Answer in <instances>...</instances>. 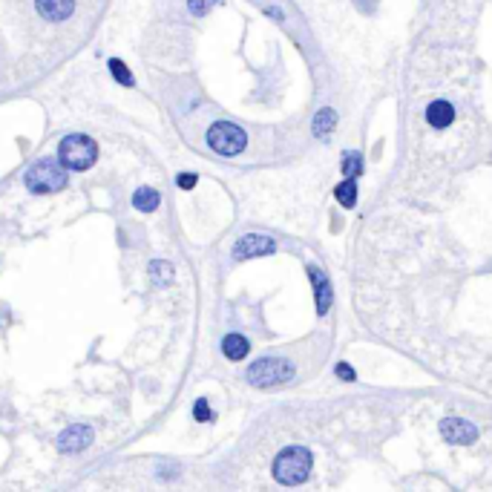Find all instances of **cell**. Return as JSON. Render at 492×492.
Segmentation results:
<instances>
[{"instance_id": "obj_1", "label": "cell", "mask_w": 492, "mask_h": 492, "mask_svg": "<svg viewBox=\"0 0 492 492\" xmlns=\"http://www.w3.org/2000/svg\"><path fill=\"white\" fill-rule=\"evenodd\" d=\"M311 472V452L305 446H288L273 461V478L286 486H297Z\"/></svg>"}, {"instance_id": "obj_2", "label": "cell", "mask_w": 492, "mask_h": 492, "mask_svg": "<svg viewBox=\"0 0 492 492\" xmlns=\"http://www.w3.org/2000/svg\"><path fill=\"white\" fill-rule=\"evenodd\" d=\"M95 159H98V145L81 132L66 135L58 147V162L66 170H90L95 164Z\"/></svg>"}, {"instance_id": "obj_3", "label": "cell", "mask_w": 492, "mask_h": 492, "mask_svg": "<svg viewBox=\"0 0 492 492\" xmlns=\"http://www.w3.org/2000/svg\"><path fill=\"white\" fill-rule=\"evenodd\" d=\"M23 182L32 193H58L66 187V167L55 159H43L26 170Z\"/></svg>"}, {"instance_id": "obj_4", "label": "cell", "mask_w": 492, "mask_h": 492, "mask_svg": "<svg viewBox=\"0 0 492 492\" xmlns=\"http://www.w3.org/2000/svg\"><path fill=\"white\" fill-rule=\"evenodd\" d=\"M248 145V135L239 124L231 121H216L214 127L207 130V147L214 150L216 156H239Z\"/></svg>"}, {"instance_id": "obj_5", "label": "cell", "mask_w": 492, "mask_h": 492, "mask_svg": "<svg viewBox=\"0 0 492 492\" xmlns=\"http://www.w3.org/2000/svg\"><path fill=\"white\" fill-rule=\"evenodd\" d=\"M294 377V366L283 357H262L248 369V380L259 389L268 386H279V383H288Z\"/></svg>"}, {"instance_id": "obj_6", "label": "cell", "mask_w": 492, "mask_h": 492, "mask_svg": "<svg viewBox=\"0 0 492 492\" xmlns=\"http://www.w3.org/2000/svg\"><path fill=\"white\" fill-rule=\"evenodd\" d=\"M276 251V242L271 236H259V234H248L234 245V259H253V256H268Z\"/></svg>"}, {"instance_id": "obj_7", "label": "cell", "mask_w": 492, "mask_h": 492, "mask_svg": "<svg viewBox=\"0 0 492 492\" xmlns=\"http://www.w3.org/2000/svg\"><path fill=\"white\" fill-rule=\"evenodd\" d=\"M90 444H93V426H87V424H73L58 438L61 452H84Z\"/></svg>"}, {"instance_id": "obj_8", "label": "cell", "mask_w": 492, "mask_h": 492, "mask_svg": "<svg viewBox=\"0 0 492 492\" xmlns=\"http://www.w3.org/2000/svg\"><path fill=\"white\" fill-rule=\"evenodd\" d=\"M441 432H444V438H446L449 444H455V446H466V444H472L475 435H478L469 420H461V417L444 420V424H441Z\"/></svg>"}, {"instance_id": "obj_9", "label": "cell", "mask_w": 492, "mask_h": 492, "mask_svg": "<svg viewBox=\"0 0 492 492\" xmlns=\"http://www.w3.org/2000/svg\"><path fill=\"white\" fill-rule=\"evenodd\" d=\"M35 9H38L41 18H46L52 23H61V21H66L69 15H73L75 0H35Z\"/></svg>"}, {"instance_id": "obj_10", "label": "cell", "mask_w": 492, "mask_h": 492, "mask_svg": "<svg viewBox=\"0 0 492 492\" xmlns=\"http://www.w3.org/2000/svg\"><path fill=\"white\" fill-rule=\"evenodd\" d=\"M452 118H455V110H452V104H449V101H432V104L426 107V121H429L435 130L449 127V124H452Z\"/></svg>"}, {"instance_id": "obj_11", "label": "cell", "mask_w": 492, "mask_h": 492, "mask_svg": "<svg viewBox=\"0 0 492 492\" xmlns=\"http://www.w3.org/2000/svg\"><path fill=\"white\" fill-rule=\"evenodd\" d=\"M308 276H311L314 291H317V311L325 314L328 305H331V288H328V279H325V273L317 271V268H308Z\"/></svg>"}, {"instance_id": "obj_12", "label": "cell", "mask_w": 492, "mask_h": 492, "mask_svg": "<svg viewBox=\"0 0 492 492\" xmlns=\"http://www.w3.org/2000/svg\"><path fill=\"white\" fill-rule=\"evenodd\" d=\"M222 351H225L228 360H242L248 351H251V345H248V340H245L242 334H228V337L222 340Z\"/></svg>"}, {"instance_id": "obj_13", "label": "cell", "mask_w": 492, "mask_h": 492, "mask_svg": "<svg viewBox=\"0 0 492 492\" xmlns=\"http://www.w3.org/2000/svg\"><path fill=\"white\" fill-rule=\"evenodd\" d=\"M159 201H162V196L153 187H138L135 196H132V204L142 210V214H153V210L159 207Z\"/></svg>"}, {"instance_id": "obj_14", "label": "cell", "mask_w": 492, "mask_h": 492, "mask_svg": "<svg viewBox=\"0 0 492 492\" xmlns=\"http://www.w3.org/2000/svg\"><path fill=\"white\" fill-rule=\"evenodd\" d=\"M150 279H153L156 286H170L173 283V268H170V262H162V259L150 262Z\"/></svg>"}, {"instance_id": "obj_15", "label": "cell", "mask_w": 492, "mask_h": 492, "mask_svg": "<svg viewBox=\"0 0 492 492\" xmlns=\"http://www.w3.org/2000/svg\"><path fill=\"white\" fill-rule=\"evenodd\" d=\"M334 196H337V201L342 204V207H355L357 204V184L355 182H342V184H337V190H334Z\"/></svg>"}, {"instance_id": "obj_16", "label": "cell", "mask_w": 492, "mask_h": 492, "mask_svg": "<svg viewBox=\"0 0 492 492\" xmlns=\"http://www.w3.org/2000/svg\"><path fill=\"white\" fill-rule=\"evenodd\" d=\"M334 124H337V115H334V110H320L317 112V118H314V135H328L331 130H334Z\"/></svg>"}, {"instance_id": "obj_17", "label": "cell", "mask_w": 492, "mask_h": 492, "mask_svg": "<svg viewBox=\"0 0 492 492\" xmlns=\"http://www.w3.org/2000/svg\"><path fill=\"white\" fill-rule=\"evenodd\" d=\"M110 73L115 75V81L118 84H124V87H132V75H130V69L118 61V58H110Z\"/></svg>"}, {"instance_id": "obj_18", "label": "cell", "mask_w": 492, "mask_h": 492, "mask_svg": "<svg viewBox=\"0 0 492 492\" xmlns=\"http://www.w3.org/2000/svg\"><path fill=\"white\" fill-rule=\"evenodd\" d=\"M360 167H363V162H360L357 153H345V159H342V173L355 176V173H360Z\"/></svg>"}, {"instance_id": "obj_19", "label": "cell", "mask_w": 492, "mask_h": 492, "mask_svg": "<svg viewBox=\"0 0 492 492\" xmlns=\"http://www.w3.org/2000/svg\"><path fill=\"white\" fill-rule=\"evenodd\" d=\"M219 0H187V9H190V15H204L210 6H216Z\"/></svg>"}, {"instance_id": "obj_20", "label": "cell", "mask_w": 492, "mask_h": 492, "mask_svg": "<svg viewBox=\"0 0 492 492\" xmlns=\"http://www.w3.org/2000/svg\"><path fill=\"white\" fill-rule=\"evenodd\" d=\"M193 417H196V420H201V424H204V420H210V417H214V412H210V406H207V400H196V409H193Z\"/></svg>"}, {"instance_id": "obj_21", "label": "cell", "mask_w": 492, "mask_h": 492, "mask_svg": "<svg viewBox=\"0 0 492 492\" xmlns=\"http://www.w3.org/2000/svg\"><path fill=\"white\" fill-rule=\"evenodd\" d=\"M176 184H179L182 190H190V187H196V176H193V173H182V176L176 179Z\"/></svg>"}, {"instance_id": "obj_22", "label": "cell", "mask_w": 492, "mask_h": 492, "mask_svg": "<svg viewBox=\"0 0 492 492\" xmlns=\"http://www.w3.org/2000/svg\"><path fill=\"white\" fill-rule=\"evenodd\" d=\"M337 375H342V380H355V372H351L345 363H340V366H337Z\"/></svg>"}]
</instances>
